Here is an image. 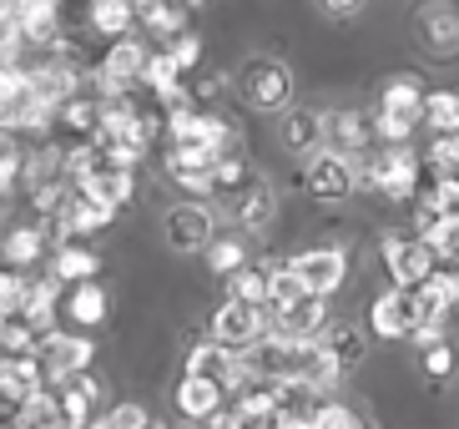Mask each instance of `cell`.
<instances>
[{"mask_svg":"<svg viewBox=\"0 0 459 429\" xmlns=\"http://www.w3.org/2000/svg\"><path fill=\"white\" fill-rule=\"evenodd\" d=\"M212 197H217V213L228 217L232 228H243V232H257V228H268L273 223V182L263 172H253L243 157H228V162H217V172H212Z\"/></svg>","mask_w":459,"mask_h":429,"instance_id":"obj_1","label":"cell"},{"mask_svg":"<svg viewBox=\"0 0 459 429\" xmlns=\"http://www.w3.org/2000/svg\"><path fill=\"white\" fill-rule=\"evenodd\" d=\"M56 117V107L36 92V76H30V61L21 66H0V132H46Z\"/></svg>","mask_w":459,"mask_h":429,"instance_id":"obj_2","label":"cell"},{"mask_svg":"<svg viewBox=\"0 0 459 429\" xmlns=\"http://www.w3.org/2000/svg\"><path fill=\"white\" fill-rule=\"evenodd\" d=\"M359 182L374 188L378 197H394V202L414 197V188H419L414 147H409V142H389L384 152H368V162H359Z\"/></svg>","mask_w":459,"mask_h":429,"instance_id":"obj_3","label":"cell"},{"mask_svg":"<svg viewBox=\"0 0 459 429\" xmlns=\"http://www.w3.org/2000/svg\"><path fill=\"white\" fill-rule=\"evenodd\" d=\"M419 121H424V92H419V81L414 76L384 81L378 107H374V136H384V142H409Z\"/></svg>","mask_w":459,"mask_h":429,"instance_id":"obj_4","label":"cell"},{"mask_svg":"<svg viewBox=\"0 0 459 429\" xmlns=\"http://www.w3.org/2000/svg\"><path fill=\"white\" fill-rule=\"evenodd\" d=\"M238 96L253 111H283V107H293V71L278 56H253L238 71Z\"/></svg>","mask_w":459,"mask_h":429,"instance_id":"obj_5","label":"cell"},{"mask_svg":"<svg viewBox=\"0 0 459 429\" xmlns=\"http://www.w3.org/2000/svg\"><path fill=\"white\" fill-rule=\"evenodd\" d=\"M409 334H419V328H434V334H445L449 313H455L459 303V273L455 268H434L429 278L419 283V288H409Z\"/></svg>","mask_w":459,"mask_h":429,"instance_id":"obj_6","label":"cell"},{"mask_svg":"<svg viewBox=\"0 0 459 429\" xmlns=\"http://www.w3.org/2000/svg\"><path fill=\"white\" fill-rule=\"evenodd\" d=\"M414 40L434 61L459 56V0H419L414 5Z\"/></svg>","mask_w":459,"mask_h":429,"instance_id":"obj_7","label":"cell"},{"mask_svg":"<svg viewBox=\"0 0 459 429\" xmlns=\"http://www.w3.org/2000/svg\"><path fill=\"white\" fill-rule=\"evenodd\" d=\"M91 338L86 334H61V328H51V334L41 338V349H36V359H41V374H46V384H66V379H76V374H86L91 369Z\"/></svg>","mask_w":459,"mask_h":429,"instance_id":"obj_8","label":"cell"},{"mask_svg":"<svg viewBox=\"0 0 459 429\" xmlns=\"http://www.w3.org/2000/svg\"><path fill=\"white\" fill-rule=\"evenodd\" d=\"M288 273L303 283V293L313 298H333L349 278V253L343 248H308V253L288 258Z\"/></svg>","mask_w":459,"mask_h":429,"instance_id":"obj_9","label":"cell"},{"mask_svg":"<svg viewBox=\"0 0 459 429\" xmlns=\"http://www.w3.org/2000/svg\"><path fill=\"white\" fill-rule=\"evenodd\" d=\"M257 338H268V309H253V303L228 298V303L212 313V344L243 354V349H253Z\"/></svg>","mask_w":459,"mask_h":429,"instance_id":"obj_10","label":"cell"},{"mask_svg":"<svg viewBox=\"0 0 459 429\" xmlns=\"http://www.w3.org/2000/svg\"><path fill=\"white\" fill-rule=\"evenodd\" d=\"M384 268H389L394 288L409 293V288H419L439 263H434V253L414 238V232H384Z\"/></svg>","mask_w":459,"mask_h":429,"instance_id":"obj_11","label":"cell"},{"mask_svg":"<svg viewBox=\"0 0 459 429\" xmlns=\"http://www.w3.org/2000/svg\"><path fill=\"white\" fill-rule=\"evenodd\" d=\"M162 232L177 253H203L207 242L217 238V213L203 207V202H177V207H167Z\"/></svg>","mask_w":459,"mask_h":429,"instance_id":"obj_12","label":"cell"},{"mask_svg":"<svg viewBox=\"0 0 459 429\" xmlns=\"http://www.w3.org/2000/svg\"><path fill=\"white\" fill-rule=\"evenodd\" d=\"M303 188L318 202H343L353 188H359V162L333 157V152H318V157L303 162Z\"/></svg>","mask_w":459,"mask_h":429,"instance_id":"obj_13","label":"cell"},{"mask_svg":"<svg viewBox=\"0 0 459 429\" xmlns=\"http://www.w3.org/2000/svg\"><path fill=\"white\" fill-rule=\"evenodd\" d=\"M187 374H192V379H212V384H217L222 394H228V399L247 384L243 354L222 349V344H212V338H207V344H197V349L187 354Z\"/></svg>","mask_w":459,"mask_h":429,"instance_id":"obj_14","label":"cell"},{"mask_svg":"<svg viewBox=\"0 0 459 429\" xmlns=\"http://www.w3.org/2000/svg\"><path fill=\"white\" fill-rule=\"evenodd\" d=\"M268 334L288 338V344H313V338H324L328 334V298L303 293L293 309L268 313Z\"/></svg>","mask_w":459,"mask_h":429,"instance_id":"obj_15","label":"cell"},{"mask_svg":"<svg viewBox=\"0 0 459 429\" xmlns=\"http://www.w3.org/2000/svg\"><path fill=\"white\" fill-rule=\"evenodd\" d=\"M368 136H374V121L353 107H338L324 117V152L333 157H349V162H364L368 157Z\"/></svg>","mask_w":459,"mask_h":429,"instance_id":"obj_16","label":"cell"},{"mask_svg":"<svg viewBox=\"0 0 459 429\" xmlns=\"http://www.w3.org/2000/svg\"><path fill=\"white\" fill-rule=\"evenodd\" d=\"M278 142H283L293 157H318L324 152V111L313 107H283L278 111Z\"/></svg>","mask_w":459,"mask_h":429,"instance_id":"obj_17","label":"cell"},{"mask_svg":"<svg viewBox=\"0 0 459 429\" xmlns=\"http://www.w3.org/2000/svg\"><path fill=\"white\" fill-rule=\"evenodd\" d=\"M41 390H51V384H46L36 354H0V394L11 399V409H21L26 399H36Z\"/></svg>","mask_w":459,"mask_h":429,"instance_id":"obj_18","label":"cell"},{"mask_svg":"<svg viewBox=\"0 0 459 429\" xmlns=\"http://www.w3.org/2000/svg\"><path fill=\"white\" fill-rule=\"evenodd\" d=\"M96 404H101V379L76 374L66 384H56V409H61V425L66 429H86L96 419Z\"/></svg>","mask_w":459,"mask_h":429,"instance_id":"obj_19","label":"cell"},{"mask_svg":"<svg viewBox=\"0 0 459 429\" xmlns=\"http://www.w3.org/2000/svg\"><path fill=\"white\" fill-rule=\"evenodd\" d=\"M61 293H66V283L61 278H26V303H21V319L36 328V334H51L56 328V309H61Z\"/></svg>","mask_w":459,"mask_h":429,"instance_id":"obj_20","label":"cell"},{"mask_svg":"<svg viewBox=\"0 0 459 429\" xmlns=\"http://www.w3.org/2000/svg\"><path fill=\"white\" fill-rule=\"evenodd\" d=\"M76 192L107 202L111 213H122L126 202H132V192H136V177H132V167H107V162H101V167L86 177V188H76Z\"/></svg>","mask_w":459,"mask_h":429,"instance_id":"obj_21","label":"cell"},{"mask_svg":"<svg viewBox=\"0 0 459 429\" xmlns=\"http://www.w3.org/2000/svg\"><path fill=\"white\" fill-rule=\"evenodd\" d=\"M228 404V394L217 390L212 379H192V374H182V384H177V409L187 419H197V425H207V419L217 415Z\"/></svg>","mask_w":459,"mask_h":429,"instance_id":"obj_22","label":"cell"},{"mask_svg":"<svg viewBox=\"0 0 459 429\" xmlns=\"http://www.w3.org/2000/svg\"><path fill=\"white\" fill-rule=\"evenodd\" d=\"M368 328H374L378 338H409V298H404V288H389V293L374 298Z\"/></svg>","mask_w":459,"mask_h":429,"instance_id":"obj_23","label":"cell"},{"mask_svg":"<svg viewBox=\"0 0 459 429\" xmlns=\"http://www.w3.org/2000/svg\"><path fill=\"white\" fill-rule=\"evenodd\" d=\"M66 319L76 323V328H96V323H107V288L101 283H71V293H66Z\"/></svg>","mask_w":459,"mask_h":429,"instance_id":"obj_24","label":"cell"},{"mask_svg":"<svg viewBox=\"0 0 459 429\" xmlns=\"http://www.w3.org/2000/svg\"><path fill=\"white\" fill-rule=\"evenodd\" d=\"M46 258V228H11L0 238V263L15 273H26L30 263H41Z\"/></svg>","mask_w":459,"mask_h":429,"instance_id":"obj_25","label":"cell"},{"mask_svg":"<svg viewBox=\"0 0 459 429\" xmlns=\"http://www.w3.org/2000/svg\"><path fill=\"white\" fill-rule=\"evenodd\" d=\"M132 21H136L132 0H91V5H86V26L107 40H122L126 31H132Z\"/></svg>","mask_w":459,"mask_h":429,"instance_id":"obj_26","label":"cell"},{"mask_svg":"<svg viewBox=\"0 0 459 429\" xmlns=\"http://www.w3.org/2000/svg\"><path fill=\"white\" fill-rule=\"evenodd\" d=\"M136 21H142L152 36L172 40V36L187 31V5H182V0H142V5H136Z\"/></svg>","mask_w":459,"mask_h":429,"instance_id":"obj_27","label":"cell"},{"mask_svg":"<svg viewBox=\"0 0 459 429\" xmlns=\"http://www.w3.org/2000/svg\"><path fill=\"white\" fill-rule=\"evenodd\" d=\"M96 268H101V258L91 253V248H82V242H61L51 258V278H61L71 288V283H91Z\"/></svg>","mask_w":459,"mask_h":429,"instance_id":"obj_28","label":"cell"},{"mask_svg":"<svg viewBox=\"0 0 459 429\" xmlns=\"http://www.w3.org/2000/svg\"><path fill=\"white\" fill-rule=\"evenodd\" d=\"M268 278H273V263H243L228 278V298L253 303V309H268Z\"/></svg>","mask_w":459,"mask_h":429,"instance_id":"obj_29","label":"cell"},{"mask_svg":"<svg viewBox=\"0 0 459 429\" xmlns=\"http://www.w3.org/2000/svg\"><path fill=\"white\" fill-rule=\"evenodd\" d=\"M324 349L333 354L343 369H353V363L364 359V334L353 328V323H328V334H324Z\"/></svg>","mask_w":459,"mask_h":429,"instance_id":"obj_30","label":"cell"},{"mask_svg":"<svg viewBox=\"0 0 459 429\" xmlns=\"http://www.w3.org/2000/svg\"><path fill=\"white\" fill-rule=\"evenodd\" d=\"M203 253H207V268H212L217 278H232V273L247 263V242L243 238H212Z\"/></svg>","mask_w":459,"mask_h":429,"instance_id":"obj_31","label":"cell"},{"mask_svg":"<svg viewBox=\"0 0 459 429\" xmlns=\"http://www.w3.org/2000/svg\"><path fill=\"white\" fill-rule=\"evenodd\" d=\"M424 121L434 127V136L459 132V92H424Z\"/></svg>","mask_w":459,"mask_h":429,"instance_id":"obj_32","label":"cell"},{"mask_svg":"<svg viewBox=\"0 0 459 429\" xmlns=\"http://www.w3.org/2000/svg\"><path fill=\"white\" fill-rule=\"evenodd\" d=\"M303 298V283L288 273V263H273V278H268V313H283Z\"/></svg>","mask_w":459,"mask_h":429,"instance_id":"obj_33","label":"cell"},{"mask_svg":"<svg viewBox=\"0 0 459 429\" xmlns=\"http://www.w3.org/2000/svg\"><path fill=\"white\" fill-rule=\"evenodd\" d=\"M21 167H26V147H21V136L0 132V197L11 188H21Z\"/></svg>","mask_w":459,"mask_h":429,"instance_id":"obj_34","label":"cell"},{"mask_svg":"<svg viewBox=\"0 0 459 429\" xmlns=\"http://www.w3.org/2000/svg\"><path fill=\"white\" fill-rule=\"evenodd\" d=\"M212 172L217 167H182V162H167V177H172L182 192H192V197H212Z\"/></svg>","mask_w":459,"mask_h":429,"instance_id":"obj_35","label":"cell"},{"mask_svg":"<svg viewBox=\"0 0 459 429\" xmlns=\"http://www.w3.org/2000/svg\"><path fill=\"white\" fill-rule=\"evenodd\" d=\"M429 177H459V132L434 136V147H429Z\"/></svg>","mask_w":459,"mask_h":429,"instance_id":"obj_36","label":"cell"},{"mask_svg":"<svg viewBox=\"0 0 459 429\" xmlns=\"http://www.w3.org/2000/svg\"><path fill=\"white\" fill-rule=\"evenodd\" d=\"M152 419H147V409L142 404H111L107 415H96L86 429H147Z\"/></svg>","mask_w":459,"mask_h":429,"instance_id":"obj_37","label":"cell"},{"mask_svg":"<svg viewBox=\"0 0 459 429\" xmlns=\"http://www.w3.org/2000/svg\"><path fill=\"white\" fill-rule=\"evenodd\" d=\"M21 303H26V273L0 268V319H21Z\"/></svg>","mask_w":459,"mask_h":429,"instance_id":"obj_38","label":"cell"},{"mask_svg":"<svg viewBox=\"0 0 459 429\" xmlns=\"http://www.w3.org/2000/svg\"><path fill=\"white\" fill-rule=\"evenodd\" d=\"M167 56H172L177 71H192L197 61H203V36H197V31H182V36H172V40H167Z\"/></svg>","mask_w":459,"mask_h":429,"instance_id":"obj_39","label":"cell"},{"mask_svg":"<svg viewBox=\"0 0 459 429\" xmlns=\"http://www.w3.org/2000/svg\"><path fill=\"white\" fill-rule=\"evenodd\" d=\"M459 369V354H455V344L449 338H439V344H429L424 349V374L429 379H449Z\"/></svg>","mask_w":459,"mask_h":429,"instance_id":"obj_40","label":"cell"},{"mask_svg":"<svg viewBox=\"0 0 459 429\" xmlns=\"http://www.w3.org/2000/svg\"><path fill=\"white\" fill-rule=\"evenodd\" d=\"M318 429H368L364 419L353 415L349 404H333V399H324V409H318Z\"/></svg>","mask_w":459,"mask_h":429,"instance_id":"obj_41","label":"cell"},{"mask_svg":"<svg viewBox=\"0 0 459 429\" xmlns=\"http://www.w3.org/2000/svg\"><path fill=\"white\" fill-rule=\"evenodd\" d=\"M207 429H247V419L243 415H238V404H222V409H217V415L212 419H207Z\"/></svg>","mask_w":459,"mask_h":429,"instance_id":"obj_42","label":"cell"},{"mask_svg":"<svg viewBox=\"0 0 459 429\" xmlns=\"http://www.w3.org/2000/svg\"><path fill=\"white\" fill-rule=\"evenodd\" d=\"M328 11H338V15H349V11H359V5H364V0H324Z\"/></svg>","mask_w":459,"mask_h":429,"instance_id":"obj_43","label":"cell"},{"mask_svg":"<svg viewBox=\"0 0 459 429\" xmlns=\"http://www.w3.org/2000/svg\"><path fill=\"white\" fill-rule=\"evenodd\" d=\"M0 429H15V425H11V419H0Z\"/></svg>","mask_w":459,"mask_h":429,"instance_id":"obj_44","label":"cell"},{"mask_svg":"<svg viewBox=\"0 0 459 429\" xmlns=\"http://www.w3.org/2000/svg\"><path fill=\"white\" fill-rule=\"evenodd\" d=\"M182 5H203V0H182Z\"/></svg>","mask_w":459,"mask_h":429,"instance_id":"obj_45","label":"cell"},{"mask_svg":"<svg viewBox=\"0 0 459 429\" xmlns=\"http://www.w3.org/2000/svg\"><path fill=\"white\" fill-rule=\"evenodd\" d=\"M46 429H66V425H46Z\"/></svg>","mask_w":459,"mask_h":429,"instance_id":"obj_46","label":"cell"},{"mask_svg":"<svg viewBox=\"0 0 459 429\" xmlns=\"http://www.w3.org/2000/svg\"><path fill=\"white\" fill-rule=\"evenodd\" d=\"M147 429H162V425H147Z\"/></svg>","mask_w":459,"mask_h":429,"instance_id":"obj_47","label":"cell"}]
</instances>
